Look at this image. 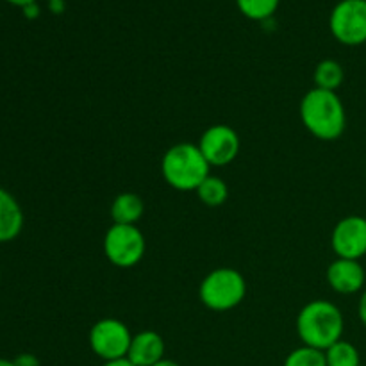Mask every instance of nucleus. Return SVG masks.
<instances>
[{
	"label": "nucleus",
	"mask_w": 366,
	"mask_h": 366,
	"mask_svg": "<svg viewBox=\"0 0 366 366\" xmlns=\"http://www.w3.org/2000/svg\"><path fill=\"white\" fill-rule=\"evenodd\" d=\"M329 286L340 295H354L365 288L366 274L360 261L336 257L325 272Z\"/></svg>",
	"instance_id": "nucleus-10"
},
{
	"label": "nucleus",
	"mask_w": 366,
	"mask_h": 366,
	"mask_svg": "<svg viewBox=\"0 0 366 366\" xmlns=\"http://www.w3.org/2000/svg\"><path fill=\"white\" fill-rule=\"evenodd\" d=\"M154 366H181V365L175 363V361H172V360H163V361H159V363L154 365Z\"/></svg>",
	"instance_id": "nucleus-25"
},
{
	"label": "nucleus",
	"mask_w": 366,
	"mask_h": 366,
	"mask_svg": "<svg viewBox=\"0 0 366 366\" xmlns=\"http://www.w3.org/2000/svg\"><path fill=\"white\" fill-rule=\"evenodd\" d=\"M24 13H25V16L31 18V20H34V18L39 14L38 4H29V6H25L24 7Z\"/></svg>",
	"instance_id": "nucleus-21"
},
{
	"label": "nucleus",
	"mask_w": 366,
	"mask_h": 366,
	"mask_svg": "<svg viewBox=\"0 0 366 366\" xmlns=\"http://www.w3.org/2000/svg\"><path fill=\"white\" fill-rule=\"evenodd\" d=\"M132 336L134 335H131L129 327L122 320L102 318L89 329V347L104 363L124 360L129 354Z\"/></svg>",
	"instance_id": "nucleus-6"
},
{
	"label": "nucleus",
	"mask_w": 366,
	"mask_h": 366,
	"mask_svg": "<svg viewBox=\"0 0 366 366\" xmlns=\"http://www.w3.org/2000/svg\"><path fill=\"white\" fill-rule=\"evenodd\" d=\"M236 4L250 20H268L279 7V0H236Z\"/></svg>",
	"instance_id": "nucleus-18"
},
{
	"label": "nucleus",
	"mask_w": 366,
	"mask_h": 366,
	"mask_svg": "<svg viewBox=\"0 0 366 366\" xmlns=\"http://www.w3.org/2000/svg\"><path fill=\"white\" fill-rule=\"evenodd\" d=\"M247 295V281L234 268H217L202 279L199 286V299L207 310L231 311L243 302Z\"/></svg>",
	"instance_id": "nucleus-4"
},
{
	"label": "nucleus",
	"mask_w": 366,
	"mask_h": 366,
	"mask_svg": "<svg viewBox=\"0 0 366 366\" xmlns=\"http://www.w3.org/2000/svg\"><path fill=\"white\" fill-rule=\"evenodd\" d=\"M127 360L134 366H154L164 360V340L156 331H142L132 336Z\"/></svg>",
	"instance_id": "nucleus-11"
},
{
	"label": "nucleus",
	"mask_w": 366,
	"mask_h": 366,
	"mask_svg": "<svg viewBox=\"0 0 366 366\" xmlns=\"http://www.w3.org/2000/svg\"><path fill=\"white\" fill-rule=\"evenodd\" d=\"M14 366H39V360L34 356V354H20L13 360Z\"/></svg>",
	"instance_id": "nucleus-19"
},
{
	"label": "nucleus",
	"mask_w": 366,
	"mask_h": 366,
	"mask_svg": "<svg viewBox=\"0 0 366 366\" xmlns=\"http://www.w3.org/2000/svg\"><path fill=\"white\" fill-rule=\"evenodd\" d=\"M315 88L336 92L345 81V70L336 59H322L313 71Z\"/></svg>",
	"instance_id": "nucleus-14"
},
{
	"label": "nucleus",
	"mask_w": 366,
	"mask_h": 366,
	"mask_svg": "<svg viewBox=\"0 0 366 366\" xmlns=\"http://www.w3.org/2000/svg\"><path fill=\"white\" fill-rule=\"evenodd\" d=\"M209 163L195 143L172 145L161 159V174L167 184L177 192H197L209 175Z\"/></svg>",
	"instance_id": "nucleus-3"
},
{
	"label": "nucleus",
	"mask_w": 366,
	"mask_h": 366,
	"mask_svg": "<svg viewBox=\"0 0 366 366\" xmlns=\"http://www.w3.org/2000/svg\"><path fill=\"white\" fill-rule=\"evenodd\" d=\"M282 366H327V360L324 350L302 345L286 356Z\"/></svg>",
	"instance_id": "nucleus-17"
},
{
	"label": "nucleus",
	"mask_w": 366,
	"mask_h": 366,
	"mask_svg": "<svg viewBox=\"0 0 366 366\" xmlns=\"http://www.w3.org/2000/svg\"><path fill=\"white\" fill-rule=\"evenodd\" d=\"M102 366H134L131 363V361L127 360V357H124V360H117V361H107V363H104Z\"/></svg>",
	"instance_id": "nucleus-22"
},
{
	"label": "nucleus",
	"mask_w": 366,
	"mask_h": 366,
	"mask_svg": "<svg viewBox=\"0 0 366 366\" xmlns=\"http://www.w3.org/2000/svg\"><path fill=\"white\" fill-rule=\"evenodd\" d=\"M345 318L340 307L329 300H311L300 310L297 317V335L304 345L318 350H327L343 340Z\"/></svg>",
	"instance_id": "nucleus-2"
},
{
	"label": "nucleus",
	"mask_w": 366,
	"mask_h": 366,
	"mask_svg": "<svg viewBox=\"0 0 366 366\" xmlns=\"http://www.w3.org/2000/svg\"><path fill=\"white\" fill-rule=\"evenodd\" d=\"M145 213L143 199L136 193H120L111 204V220L120 225H136Z\"/></svg>",
	"instance_id": "nucleus-13"
},
{
	"label": "nucleus",
	"mask_w": 366,
	"mask_h": 366,
	"mask_svg": "<svg viewBox=\"0 0 366 366\" xmlns=\"http://www.w3.org/2000/svg\"><path fill=\"white\" fill-rule=\"evenodd\" d=\"M147 242L136 225L113 224L104 236V254L118 268H132L143 259Z\"/></svg>",
	"instance_id": "nucleus-5"
},
{
	"label": "nucleus",
	"mask_w": 366,
	"mask_h": 366,
	"mask_svg": "<svg viewBox=\"0 0 366 366\" xmlns=\"http://www.w3.org/2000/svg\"><path fill=\"white\" fill-rule=\"evenodd\" d=\"M197 197H199L200 202L207 207H218L222 204H225L229 197V188L225 184V181L218 175H207L202 181V184L197 188Z\"/></svg>",
	"instance_id": "nucleus-15"
},
{
	"label": "nucleus",
	"mask_w": 366,
	"mask_h": 366,
	"mask_svg": "<svg viewBox=\"0 0 366 366\" xmlns=\"http://www.w3.org/2000/svg\"><path fill=\"white\" fill-rule=\"evenodd\" d=\"M332 250L338 257L356 259L366 256V218L349 214L335 225L331 234Z\"/></svg>",
	"instance_id": "nucleus-9"
},
{
	"label": "nucleus",
	"mask_w": 366,
	"mask_h": 366,
	"mask_svg": "<svg viewBox=\"0 0 366 366\" xmlns=\"http://www.w3.org/2000/svg\"><path fill=\"white\" fill-rule=\"evenodd\" d=\"M299 114L307 132L322 142H335L345 132L347 111L336 92L310 89L300 100Z\"/></svg>",
	"instance_id": "nucleus-1"
},
{
	"label": "nucleus",
	"mask_w": 366,
	"mask_h": 366,
	"mask_svg": "<svg viewBox=\"0 0 366 366\" xmlns=\"http://www.w3.org/2000/svg\"><path fill=\"white\" fill-rule=\"evenodd\" d=\"M50 9H52L54 13H61V11H63V2H50Z\"/></svg>",
	"instance_id": "nucleus-24"
},
{
	"label": "nucleus",
	"mask_w": 366,
	"mask_h": 366,
	"mask_svg": "<svg viewBox=\"0 0 366 366\" xmlns=\"http://www.w3.org/2000/svg\"><path fill=\"white\" fill-rule=\"evenodd\" d=\"M49 2H64V0H49Z\"/></svg>",
	"instance_id": "nucleus-27"
},
{
	"label": "nucleus",
	"mask_w": 366,
	"mask_h": 366,
	"mask_svg": "<svg viewBox=\"0 0 366 366\" xmlns=\"http://www.w3.org/2000/svg\"><path fill=\"white\" fill-rule=\"evenodd\" d=\"M327 366H361V356L356 345L350 342L340 340L335 345L325 350Z\"/></svg>",
	"instance_id": "nucleus-16"
},
{
	"label": "nucleus",
	"mask_w": 366,
	"mask_h": 366,
	"mask_svg": "<svg viewBox=\"0 0 366 366\" xmlns=\"http://www.w3.org/2000/svg\"><path fill=\"white\" fill-rule=\"evenodd\" d=\"M0 366H14V363L11 360H4V357H0Z\"/></svg>",
	"instance_id": "nucleus-26"
},
{
	"label": "nucleus",
	"mask_w": 366,
	"mask_h": 366,
	"mask_svg": "<svg viewBox=\"0 0 366 366\" xmlns=\"http://www.w3.org/2000/svg\"><path fill=\"white\" fill-rule=\"evenodd\" d=\"M9 4H13V6H18L24 9L25 6H29V4H36V0H7Z\"/></svg>",
	"instance_id": "nucleus-23"
},
{
	"label": "nucleus",
	"mask_w": 366,
	"mask_h": 366,
	"mask_svg": "<svg viewBox=\"0 0 366 366\" xmlns=\"http://www.w3.org/2000/svg\"><path fill=\"white\" fill-rule=\"evenodd\" d=\"M357 315H360L361 324L366 327V290L363 292V295H361L360 304H357Z\"/></svg>",
	"instance_id": "nucleus-20"
},
{
	"label": "nucleus",
	"mask_w": 366,
	"mask_h": 366,
	"mask_svg": "<svg viewBox=\"0 0 366 366\" xmlns=\"http://www.w3.org/2000/svg\"><path fill=\"white\" fill-rule=\"evenodd\" d=\"M209 167H227L238 157L242 142L238 132L225 124L207 127L197 143Z\"/></svg>",
	"instance_id": "nucleus-8"
},
{
	"label": "nucleus",
	"mask_w": 366,
	"mask_h": 366,
	"mask_svg": "<svg viewBox=\"0 0 366 366\" xmlns=\"http://www.w3.org/2000/svg\"><path fill=\"white\" fill-rule=\"evenodd\" d=\"M24 229V211L7 189L0 188V243L13 242Z\"/></svg>",
	"instance_id": "nucleus-12"
},
{
	"label": "nucleus",
	"mask_w": 366,
	"mask_h": 366,
	"mask_svg": "<svg viewBox=\"0 0 366 366\" xmlns=\"http://www.w3.org/2000/svg\"><path fill=\"white\" fill-rule=\"evenodd\" d=\"M329 27L340 43L357 46L366 43V0H342L331 11Z\"/></svg>",
	"instance_id": "nucleus-7"
},
{
	"label": "nucleus",
	"mask_w": 366,
	"mask_h": 366,
	"mask_svg": "<svg viewBox=\"0 0 366 366\" xmlns=\"http://www.w3.org/2000/svg\"><path fill=\"white\" fill-rule=\"evenodd\" d=\"M0 279H2V275H0Z\"/></svg>",
	"instance_id": "nucleus-28"
}]
</instances>
